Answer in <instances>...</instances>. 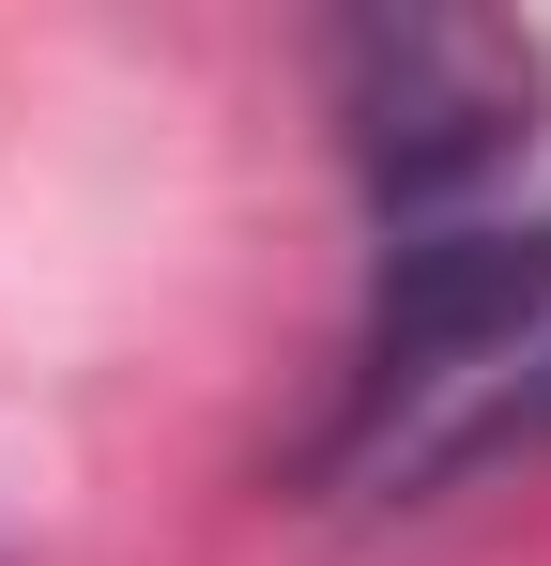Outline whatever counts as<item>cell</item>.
I'll list each match as a JSON object with an SVG mask.
<instances>
[{"label": "cell", "mask_w": 551, "mask_h": 566, "mask_svg": "<svg viewBox=\"0 0 551 566\" xmlns=\"http://www.w3.org/2000/svg\"><path fill=\"white\" fill-rule=\"evenodd\" d=\"M337 123H353L367 185L429 230L537 138V31H506V15H353L337 31Z\"/></svg>", "instance_id": "cell-2"}, {"label": "cell", "mask_w": 551, "mask_h": 566, "mask_svg": "<svg viewBox=\"0 0 551 566\" xmlns=\"http://www.w3.org/2000/svg\"><path fill=\"white\" fill-rule=\"evenodd\" d=\"M551 353V214H429L398 230L383 306H367V382L353 444H445L475 382Z\"/></svg>", "instance_id": "cell-1"}]
</instances>
